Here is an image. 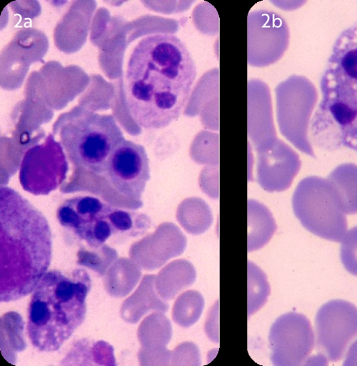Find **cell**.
<instances>
[{
    "mask_svg": "<svg viewBox=\"0 0 357 366\" xmlns=\"http://www.w3.org/2000/svg\"><path fill=\"white\" fill-rule=\"evenodd\" d=\"M197 77L186 45L169 33L142 38L132 49L124 76L126 101L134 121L160 130L185 110Z\"/></svg>",
    "mask_w": 357,
    "mask_h": 366,
    "instance_id": "obj_1",
    "label": "cell"
},
{
    "mask_svg": "<svg viewBox=\"0 0 357 366\" xmlns=\"http://www.w3.org/2000/svg\"><path fill=\"white\" fill-rule=\"evenodd\" d=\"M52 255L50 227L43 214L19 192L0 188V300L33 292Z\"/></svg>",
    "mask_w": 357,
    "mask_h": 366,
    "instance_id": "obj_2",
    "label": "cell"
},
{
    "mask_svg": "<svg viewBox=\"0 0 357 366\" xmlns=\"http://www.w3.org/2000/svg\"><path fill=\"white\" fill-rule=\"evenodd\" d=\"M320 89L310 125L312 143L326 151L347 148L357 153V23L335 40Z\"/></svg>",
    "mask_w": 357,
    "mask_h": 366,
    "instance_id": "obj_3",
    "label": "cell"
},
{
    "mask_svg": "<svg viewBox=\"0 0 357 366\" xmlns=\"http://www.w3.org/2000/svg\"><path fill=\"white\" fill-rule=\"evenodd\" d=\"M91 287L88 273L47 271L33 291L28 309L27 333L40 351L60 349L83 323L86 298Z\"/></svg>",
    "mask_w": 357,
    "mask_h": 366,
    "instance_id": "obj_4",
    "label": "cell"
},
{
    "mask_svg": "<svg viewBox=\"0 0 357 366\" xmlns=\"http://www.w3.org/2000/svg\"><path fill=\"white\" fill-rule=\"evenodd\" d=\"M54 131L75 169L100 176L112 151L125 139L112 115L82 107L61 116Z\"/></svg>",
    "mask_w": 357,
    "mask_h": 366,
    "instance_id": "obj_5",
    "label": "cell"
},
{
    "mask_svg": "<svg viewBox=\"0 0 357 366\" xmlns=\"http://www.w3.org/2000/svg\"><path fill=\"white\" fill-rule=\"evenodd\" d=\"M56 218L91 249L105 245L114 235L141 234L151 225L144 214L122 210L89 195L66 199L56 210Z\"/></svg>",
    "mask_w": 357,
    "mask_h": 366,
    "instance_id": "obj_6",
    "label": "cell"
},
{
    "mask_svg": "<svg viewBox=\"0 0 357 366\" xmlns=\"http://www.w3.org/2000/svg\"><path fill=\"white\" fill-rule=\"evenodd\" d=\"M292 205L295 215L307 231L328 241L342 240L347 220L328 178L317 176L303 178L294 192Z\"/></svg>",
    "mask_w": 357,
    "mask_h": 366,
    "instance_id": "obj_7",
    "label": "cell"
},
{
    "mask_svg": "<svg viewBox=\"0 0 357 366\" xmlns=\"http://www.w3.org/2000/svg\"><path fill=\"white\" fill-rule=\"evenodd\" d=\"M68 160L61 144L49 134L30 147L21 160L19 179L23 189L35 195H47L66 178Z\"/></svg>",
    "mask_w": 357,
    "mask_h": 366,
    "instance_id": "obj_8",
    "label": "cell"
},
{
    "mask_svg": "<svg viewBox=\"0 0 357 366\" xmlns=\"http://www.w3.org/2000/svg\"><path fill=\"white\" fill-rule=\"evenodd\" d=\"M317 100L316 87L305 77H291L282 86L280 110L282 132L296 148L313 158L308 130Z\"/></svg>",
    "mask_w": 357,
    "mask_h": 366,
    "instance_id": "obj_9",
    "label": "cell"
},
{
    "mask_svg": "<svg viewBox=\"0 0 357 366\" xmlns=\"http://www.w3.org/2000/svg\"><path fill=\"white\" fill-rule=\"evenodd\" d=\"M315 349L319 357L336 362L357 337V307L344 300L324 304L314 320Z\"/></svg>",
    "mask_w": 357,
    "mask_h": 366,
    "instance_id": "obj_10",
    "label": "cell"
},
{
    "mask_svg": "<svg viewBox=\"0 0 357 366\" xmlns=\"http://www.w3.org/2000/svg\"><path fill=\"white\" fill-rule=\"evenodd\" d=\"M112 188L130 200L135 209L150 178L149 160L143 146L124 139L109 156L102 176Z\"/></svg>",
    "mask_w": 357,
    "mask_h": 366,
    "instance_id": "obj_11",
    "label": "cell"
},
{
    "mask_svg": "<svg viewBox=\"0 0 357 366\" xmlns=\"http://www.w3.org/2000/svg\"><path fill=\"white\" fill-rule=\"evenodd\" d=\"M274 365H307L315 346L310 320L303 314L288 312L273 323L268 335Z\"/></svg>",
    "mask_w": 357,
    "mask_h": 366,
    "instance_id": "obj_12",
    "label": "cell"
},
{
    "mask_svg": "<svg viewBox=\"0 0 357 366\" xmlns=\"http://www.w3.org/2000/svg\"><path fill=\"white\" fill-rule=\"evenodd\" d=\"M153 239L154 245L146 247L135 256L139 266L145 270L160 267L169 258L180 254L185 248V238L173 224L162 225Z\"/></svg>",
    "mask_w": 357,
    "mask_h": 366,
    "instance_id": "obj_13",
    "label": "cell"
},
{
    "mask_svg": "<svg viewBox=\"0 0 357 366\" xmlns=\"http://www.w3.org/2000/svg\"><path fill=\"white\" fill-rule=\"evenodd\" d=\"M155 277L154 275H144L135 292L122 303L120 314L127 323H136L150 311H167L168 304L157 291Z\"/></svg>",
    "mask_w": 357,
    "mask_h": 366,
    "instance_id": "obj_14",
    "label": "cell"
},
{
    "mask_svg": "<svg viewBox=\"0 0 357 366\" xmlns=\"http://www.w3.org/2000/svg\"><path fill=\"white\" fill-rule=\"evenodd\" d=\"M196 279L194 266L188 261L176 260L163 268L155 277V287L160 296L169 300Z\"/></svg>",
    "mask_w": 357,
    "mask_h": 366,
    "instance_id": "obj_15",
    "label": "cell"
},
{
    "mask_svg": "<svg viewBox=\"0 0 357 366\" xmlns=\"http://www.w3.org/2000/svg\"><path fill=\"white\" fill-rule=\"evenodd\" d=\"M140 268L125 259L114 262L106 271L103 283L109 295L116 298L127 296L138 283L141 277Z\"/></svg>",
    "mask_w": 357,
    "mask_h": 366,
    "instance_id": "obj_16",
    "label": "cell"
},
{
    "mask_svg": "<svg viewBox=\"0 0 357 366\" xmlns=\"http://www.w3.org/2000/svg\"><path fill=\"white\" fill-rule=\"evenodd\" d=\"M337 193L342 211L357 213V165L343 163L336 167L327 178Z\"/></svg>",
    "mask_w": 357,
    "mask_h": 366,
    "instance_id": "obj_17",
    "label": "cell"
},
{
    "mask_svg": "<svg viewBox=\"0 0 357 366\" xmlns=\"http://www.w3.org/2000/svg\"><path fill=\"white\" fill-rule=\"evenodd\" d=\"M172 334L169 320L161 312L152 313L142 321L138 328L137 337L142 346L141 349H165Z\"/></svg>",
    "mask_w": 357,
    "mask_h": 366,
    "instance_id": "obj_18",
    "label": "cell"
},
{
    "mask_svg": "<svg viewBox=\"0 0 357 366\" xmlns=\"http://www.w3.org/2000/svg\"><path fill=\"white\" fill-rule=\"evenodd\" d=\"M24 325L17 312H8L1 317V350L9 363H15L16 353L26 346L23 335Z\"/></svg>",
    "mask_w": 357,
    "mask_h": 366,
    "instance_id": "obj_19",
    "label": "cell"
},
{
    "mask_svg": "<svg viewBox=\"0 0 357 366\" xmlns=\"http://www.w3.org/2000/svg\"><path fill=\"white\" fill-rule=\"evenodd\" d=\"M204 306V300L197 291L189 290L181 294L172 308V318L178 326L188 328L199 319Z\"/></svg>",
    "mask_w": 357,
    "mask_h": 366,
    "instance_id": "obj_20",
    "label": "cell"
},
{
    "mask_svg": "<svg viewBox=\"0 0 357 366\" xmlns=\"http://www.w3.org/2000/svg\"><path fill=\"white\" fill-rule=\"evenodd\" d=\"M270 287L266 276L257 266L248 264V317L256 312L266 302Z\"/></svg>",
    "mask_w": 357,
    "mask_h": 366,
    "instance_id": "obj_21",
    "label": "cell"
},
{
    "mask_svg": "<svg viewBox=\"0 0 357 366\" xmlns=\"http://www.w3.org/2000/svg\"><path fill=\"white\" fill-rule=\"evenodd\" d=\"M249 250H256L264 245L275 230L273 219L268 212L255 208L250 213Z\"/></svg>",
    "mask_w": 357,
    "mask_h": 366,
    "instance_id": "obj_22",
    "label": "cell"
},
{
    "mask_svg": "<svg viewBox=\"0 0 357 366\" xmlns=\"http://www.w3.org/2000/svg\"><path fill=\"white\" fill-rule=\"evenodd\" d=\"M116 257L114 250L106 245L98 248L82 249L77 253V264L104 276Z\"/></svg>",
    "mask_w": 357,
    "mask_h": 366,
    "instance_id": "obj_23",
    "label": "cell"
},
{
    "mask_svg": "<svg viewBox=\"0 0 357 366\" xmlns=\"http://www.w3.org/2000/svg\"><path fill=\"white\" fill-rule=\"evenodd\" d=\"M181 224L190 232L204 231L209 225V213L203 208H183L178 214Z\"/></svg>",
    "mask_w": 357,
    "mask_h": 366,
    "instance_id": "obj_24",
    "label": "cell"
},
{
    "mask_svg": "<svg viewBox=\"0 0 357 366\" xmlns=\"http://www.w3.org/2000/svg\"><path fill=\"white\" fill-rule=\"evenodd\" d=\"M341 242V261L349 273L357 276V226L347 231Z\"/></svg>",
    "mask_w": 357,
    "mask_h": 366,
    "instance_id": "obj_25",
    "label": "cell"
},
{
    "mask_svg": "<svg viewBox=\"0 0 357 366\" xmlns=\"http://www.w3.org/2000/svg\"><path fill=\"white\" fill-rule=\"evenodd\" d=\"M200 364L199 350L192 342H183L172 351L171 365H199Z\"/></svg>",
    "mask_w": 357,
    "mask_h": 366,
    "instance_id": "obj_26",
    "label": "cell"
},
{
    "mask_svg": "<svg viewBox=\"0 0 357 366\" xmlns=\"http://www.w3.org/2000/svg\"><path fill=\"white\" fill-rule=\"evenodd\" d=\"M172 351L163 350L147 351L139 349L138 359L142 365H169Z\"/></svg>",
    "mask_w": 357,
    "mask_h": 366,
    "instance_id": "obj_27",
    "label": "cell"
},
{
    "mask_svg": "<svg viewBox=\"0 0 357 366\" xmlns=\"http://www.w3.org/2000/svg\"><path fill=\"white\" fill-rule=\"evenodd\" d=\"M344 361V365H357V340L351 344Z\"/></svg>",
    "mask_w": 357,
    "mask_h": 366,
    "instance_id": "obj_28",
    "label": "cell"
}]
</instances>
